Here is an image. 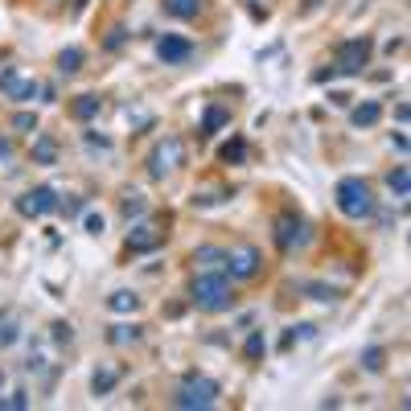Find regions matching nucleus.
<instances>
[{
    "label": "nucleus",
    "instance_id": "a211bd4d",
    "mask_svg": "<svg viewBox=\"0 0 411 411\" xmlns=\"http://www.w3.org/2000/svg\"><path fill=\"white\" fill-rule=\"evenodd\" d=\"M115 382H120V370H115V366H99V370L91 374V391L99 395V399H103V395H111V391H115Z\"/></svg>",
    "mask_w": 411,
    "mask_h": 411
},
{
    "label": "nucleus",
    "instance_id": "7c9ffc66",
    "mask_svg": "<svg viewBox=\"0 0 411 411\" xmlns=\"http://www.w3.org/2000/svg\"><path fill=\"white\" fill-rule=\"evenodd\" d=\"M25 408H29V395L25 391H13L8 399L0 395V411H25Z\"/></svg>",
    "mask_w": 411,
    "mask_h": 411
},
{
    "label": "nucleus",
    "instance_id": "412c9836",
    "mask_svg": "<svg viewBox=\"0 0 411 411\" xmlns=\"http://www.w3.org/2000/svg\"><path fill=\"white\" fill-rule=\"evenodd\" d=\"M107 309H111V313H136L140 296L132 292V288H115V292L107 296Z\"/></svg>",
    "mask_w": 411,
    "mask_h": 411
},
{
    "label": "nucleus",
    "instance_id": "e433bc0d",
    "mask_svg": "<svg viewBox=\"0 0 411 411\" xmlns=\"http://www.w3.org/2000/svg\"><path fill=\"white\" fill-rule=\"evenodd\" d=\"M350 99H354V95H346V91H329V103H333V107H350Z\"/></svg>",
    "mask_w": 411,
    "mask_h": 411
},
{
    "label": "nucleus",
    "instance_id": "ddd939ff",
    "mask_svg": "<svg viewBox=\"0 0 411 411\" xmlns=\"http://www.w3.org/2000/svg\"><path fill=\"white\" fill-rule=\"evenodd\" d=\"M99 111H103V99H99V95H79V99H70V115H74L79 124L99 120Z\"/></svg>",
    "mask_w": 411,
    "mask_h": 411
},
{
    "label": "nucleus",
    "instance_id": "79ce46f5",
    "mask_svg": "<svg viewBox=\"0 0 411 411\" xmlns=\"http://www.w3.org/2000/svg\"><path fill=\"white\" fill-rule=\"evenodd\" d=\"M0 382H4V370H0Z\"/></svg>",
    "mask_w": 411,
    "mask_h": 411
},
{
    "label": "nucleus",
    "instance_id": "6ab92c4d",
    "mask_svg": "<svg viewBox=\"0 0 411 411\" xmlns=\"http://www.w3.org/2000/svg\"><path fill=\"white\" fill-rule=\"evenodd\" d=\"M161 8L173 17V21H193L202 13V0H161Z\"/></svg>",
    "mask_w": 411,
    "mask_h": 411
},
{
    "label": "nucleus",
    "instance_id": "f257e3e1",
    "mask_svg": "<svg viewBox=\"0 0 411 411\" xmlns=\"http://www.w3.org/2000/svg\"><path fill=\"white\" fill-rule=\"evenodd\" d=\"M189 300L202 309V313H227L234 309V288H230L227 272H198L189 284Z\"/></svg>",
    "mask_w": 411,
    "mask_h": 411
},
{
    "label": "nucleus",
    "instance_id": "0eeeda50",
    "mask_svg": "<svg viewBox=\"0 0 411 411\" xmlns=\"http://www.w3.org/2000/svg\"><path fill=\"white\" fill-rule=\"evenodd\" d=\"M13 206H17L21 218H46V214L58 210V189H54V185H33V189H25Z\"/></svg>",
    "mask_w": 411,
    "mask_h": 411
},
{
    "label": "nucleus",
    "instance_id": "6e6552de",
    "mask_svg": "<svg viewBox=\"0 0 411 411\" xmlns=\"http://www.w3.org/2000/svg\"><path fill=\"white\" fill-rule=\"evenodd\" d=\"M264 268V255H259V247H251V243H243V247H230L227 259H223V272L230 280H255Z\"/></svg>",
    "mask_w": 411,
    "mask_h": 411
},
{
    "label": "nucleus",
    "instance_id": "c85d7f7f",
    "mask_svg": "<svg viewBox=\"0 0 411 411\" xmlns=\"http://www.w3.org/2000/svg\"><path fill=\"white\" fill-rule=\"evenodd\" d=\"M128 38H132V33H128L124 25H111V29H107V42H103V49H124V42H128Z\"/></svg>",
    "mask_w": 411,
    "mask_h": 411
},
{
    "label": "nucleus",
    "instance_id": "bb28decb",
    "mask_svg": "<svg viewBox=\"0 0 411 411\" xmlns=\"http://www.w3.org/2000/svg\"><path fill=\"white\" fill-rule=\"evenodd\" d=\"M313 333H317V325H313V321H300V325H288V333H284V341H280V346L288 350L292 341H305V337H313Z\"/></svg>",
    "mask_w": 411,
    "mask_h": 411
},
{
    "label": "nucleus",
    "instance_id": "ea45409f",
    "mask_svg": "<svg viewBox=\"0 0 411 411\" xmlns=\"http://www.w3.org/2000/svg\"><path fill=\"white\" fill-rule=\"evenodd\" d=\"M391 144H395L399 152H408V136H403V132H391Z\"/></svg>",
    "mask_w": 411,
    "mask_h": 411
},
{
    "label": "nucleus",
    "instance_id": "f3484780",
    "mask_svg": "<svg viewBox=\"0 0 411 411\" xmlns=\"http://www.w3.org/2000/svg\"><path fill=\"white\" fill-rule=\"evenodd\" d=\"M83 62H87V49L83 46H66L62 54H58V74H79Z\"/></svg>",
    "mask_w": 411,
    "mask_h": 411
},
{
    "label": "nucleus",
    "instance_id": "dca6fc26",
    "mask_svg": "<svg viewBox=\"0 0 411 411\" xmlns=\"http://www.w3.org/2000/svg\"><path fill=\"white\" fill-rule=\"evenodd\" d=\"M120 210H124V218H128V223H136V218H144V214H148V198H144L140 189H124Z\"/></svg>",
    "mask_w": 411,
    "mask_h": 411
},
{
    "label": "nucleus",
    "instance_id": "f704fd0d",
    "mask_svg": "<svg viewBox=\"0 0 411 411\" xmlns=\"http://www.w3.org/2000/svg\"><path fill=\"white\" fill-rule=\"evenodd\" d=\"M83 227H87V234H103V214H95V210H87V218H83Z\"/></svg>",
    "mask_w": 411,
    "mask_h": 411
},
{
    "label": "nucleus",
    "instance_id": "58836bf2",
    "mask_svg": "<svg viewBox=\"0 0 411 411\" xmlns=\"http://www.w3.org/2000/svg\"><path fill=\"white\" fill-rule=\"evenodd\" d=\"M408 115H411L408 103H395V120H399V124H408Z\"/></svg>",
    "mask_w": 411,
    "mask_h": 411
},
{
    "label": "nucleus",
    "instance_id": "2eb2a0df",
    "mask_svg": "<svg viewBox=\"0 0 411 411\" xmlns=\"http://www.w3.org/2000/svg\"><path fill=\"white\" fill-rule=\"evenodd\" d=\"M223 259H227L223 247H198L193 251V268L198 272H223Z\"/></svg>",
    "mask_w": 411,
    "mask_h": 411
},
{
    "label": "nucleus",
    "instance_id": "5701e85b",
    "mask_svg": "<svg viewBox=\"0 0 411 411\" xmlns=\"http://www.w3.org/2000/svg\"><path fill=\"white\" fill-rule=\"evenodd\" d=\"M218 161H223V165H243V161H247V140L230 136L227 144L218 148Z\"/></svg>",
    "mask_w": 411,
    "mask_h": 411
},
{
    "label": "nucleus",
    "instance_id": "423d86ee",
    "mask_svg": "<svg viewBox=\"0 0 411 411\" xmlns=\"http://www.w3.org/2000/svg\"><path fill=\"white\" fill-rule=\"evenodd\" d=\"M185 165V144L182 136H165L152 152H148V173L161 182V177H169V173H177Z\"/></svg>",
    "mask_w": 411,
    "mask_h": 411
},
{
    "label": "nucleus",
    "instance_id": "393cba45",
    "mask_svg": "<svg viewBox=\"0 0 411 411\" xmlns=\"http://www.w3.org/2000/svg\"><path fill=\"white\" fill-rule=\"evenodd\" d=\"M387 189H391L395 198H408V193H411V173H408V165H395V169L387 173Z\"/></svg>",
    "mask_w": 411,
    "mask_h": 411
},
{
    "label": "nucleus",
    "instance_id": "a878e982",
    "mask_svg": "<svg viewBox=\"0 0 411 411\" xmlns=\"http://www.w3.org/2000/svg\"><path fill=\"white\" fill-rule=\"evenodd\" d=\"M382 366H387V350H382V346H370V350H362V370H370V374H382Z\"/></svg>",
    "mask_w": 411,
    "mask_h": 411
},
{
    "label": "nucleus",
    "instance_id": "cd10ccee",
    "mask_svg": "<svg viewBox=\"0 0 411 411\" xmlns=\"http://www.w3.org/2000/svg\"><path fill=\"white\" fill-rule=\"evenodd\" d=\"M300 292H309V296L321 300V305H333V300L341 296V292H337V288H329V284H300Z\"/></svg>",
    "mask_w": 411,
    "mask_h": 411
},
{
    "label": "nucleus",
    "instance_id": "b1692460",
    "mask_svg": "<svg viewBox=\"0 0 411 411\" xmlns=\"http://www.w3.org/2000/svg\"><path fill=\"white\" fill-rule=\"evenodd\" d=\"M264 354H268V337H264V329H251L247 341H243V358L247 362H259Z\"/></svg>",
    "mask_w": 411,
    "mask_h": 411
},
{
    "label": "nucleus",
    "instance_id": "7ed1b4c3",
    "mask_svg": "<svg viewBox=\"0 0 411 411\" xmlns=\"http://www.w3.org/2000/svg\"><path fill=\"white\" fill-rule=\"evenodd\" d=\"M333 198H337V210L346 218H370L374 214V198H370V185L362 177H341Z\"/></svg>",
    "mask_w": 411,
    "mask_h": 411
},
{
    "label": "nucleus",
    "instance_id": "f03ea898",
    "mask_svg": "<svg viewBox=\"0 0 411 411\" xmlns=\"http://www.w3.org/2000/svg\"><path fill=\"white\" fill-rule=\"evenodd\" d=\"M218 395H223V387L214 382V378H206V374H185L182 382H177V391H173V408L182 411H210L218 403Z\"/></svg>",
    "mask_w": 411,
    "mask_h": 411
},
{
    "label": "nucleus",
    "instance_id": "4c0bfd02",
    "mask_svg": "<svg viewBox=\"0 0 411 411\" xmlns=\"http://www.w3.org/2000/svg\"><path fill=\"white\" fill-rule=\"evenodd\" d=\"M333 79H337V70H333V66H329V70H317V74H313V83H333Z\"/></svg>",
    "mask_w": 411,
    "mask_h": 411
},
{
    "label": "nucleus",
    "instance_id": "c756f323",
    "mask_svg": "<svg viewBox=\"0 0 411 411\" xmlns=\"http://www.w3.org/2000/svg\"><path fill=\"white\" fill-rule=\"evenodd\" d=\"M13 128L17 132H38V111H17L13 115Z\"/></svg>",
    "mask_w": 411,
    "mask_h": 411
},
{
    "label": "nucleus",
    "instance_id": "473e14b6",
    "mask_svg": "<svg viewBox=\"0 0 411 411\" xmlns=\"http://www.w3.org/2000/svg\"><path fill=\"white\" fill-rule=\"evenodd\" d=\"M58 210H62L66 218H79V214L87 210V202H83V198H66V202H58Z\"/></svg>",
    "mask_w": 411,
    "mask_h": 411
},
{
    "label": "nucleus",
    "instance_id": "f8f14e48",
    "mask_svg": "<svg viewBox=\"0 0 411 411\" xmlns=\"http://www.w3.org/2000/svg\"><path fill=\"white\" fill-rule=\"evenodd\" d=\"M230 124V107H223V103H210L206 107V115H202V124H198V136L206 140V136H214L218 128H227Z\"/></svg>",
    "mask_w": 411,
    "mask_h": 411
},
{
    "label": "nucleus",
    "instance_id": "1a4fd4ad",
    "mask_svg": "<svg viewBox=\"0 0 411 411\" xmlns=\"http://www.w3.org/2000/svg\"><path fill=\"white\" fill-rule=\"evenodd\" d=\"M0 95L13 99V103H33V95H42V83L38 79H21L8 66V70H0Z\"/></svg>",
    "mask_w": 411,
    "mask_h": 411
},
{
    "label": "nucleus",
    "instance_id": "4be33fe9",
    "mask_svg": "<svg viewBox=\"0 0 411 411\" xmlns=\"http://www.w3.org/2000/svg\"><path fill=\"white\" fill-rule=\"evenodd\" d=\"M140 337H144L140 325H107V341L111 346H136Z\"/></svg>",
    "mask_w": 411,
    "mask_h": 411
},
{
    "label": "nucleus",
    "instance_id": "a19ab883",
    "mask_svg": "<svg viewBox=\"0 0 411 411\" xmlns=\"http://www.w3.org/2000/svg\"><path fill=\"white\" fill-rule=\"evenodd\" d=\"M13 156V140H0V161H8Z\"/></svg>",
    "mask_w": 411,
    "mask_h": 411
},
{
    "label": "nucleus",
    "instance_id": "c9c22d12",
    "mask_svg": "<svg viewBox=\"0 0 411 411\" xmlns=\"http://www.w3.org/2000/svg\"><path fill=\"white\" fill-rule=\"evenodd\" d=\"M87 144H91V148H99V152H111V140L99 136V132H87Z\"/></svg>",
    "mask_w": 411,
    "mask_h": 411
},
{
    "label": "nucleus",
    "instance_id": "9b49d317",
    "mask_svg": "<svg viewBox=\"0 0 411 411\" xmlns=\"http://www.w3.org/2000/svg\"><path fill=\"white\" fill-rule=\"evenodd\" d=\"M193 54V42L182 38V33H165V38H156V58L165 62V66H177Z\"/></svg>",
    "mask_w": 411,
    "mask_h": 411
},
{
    "label": "nucleus",
    "instance_id": "72a5a7b5",
    "mask_svg": "<svg viewBox=\"0 0 411 411\" xmlns=\"http://www.w3.org/2000/svg\"><path fill=\"white\" fill-rule=\"evenodd\" d=\"M21 337V325L17 321H0V346H13Z\"/></svg>",
    "mask_w": 411,
    "mask_h": 411
},
{
    "label": "nucleus",
    "instance_id": "9d476101",
    "mask_svg": "<svg viewBox=\"0 0 411 411\" xmlns=\"http://www.w3.org/2000/svg\"><path fill=\"white\" fill-rule=\"evenodd\" d=\"M165 243V230L156 227V223H144V218H136L132 223V230H128V251L132 255H148V251H156Z\"/></svg>",
    "mask_w": 411,
    "mask_h": 411
},
{
    "label": "nucleus",
    "instance_id": "4468645a",
    "mask_svg": "<svg viewBox=\"0 0 411 411\" xmlns=\"http://www.w3.org/2000/svg\"><path fill=\"white\" fill-rule=\"evenodd\" d=\"M378 120H382V103H378V99H366L358 107H350V124H354V128H374Z\"/></svg>",
    "mask_w": 411,
    "mask_h": 411
},
{
    "label": "nucleus",
    "instance_id": "20e7f679",
    "mask_svg": "<svg viewBox=\"0 0 411 411\" xmlns=\"http://www.w3.org/2000/svg\"><path fill=\"white\" fill-rule=\"evenodd\" d=\"M275 247L284 251V255H292V251H300V247H309V239H313V227H309V218L305 214H296V210H284L280 218H275Z\"/></svg>",
    "mask_w": 411,
    "mask_h": 411
},
{
    "label": "nucleus",
    "instance_id": "39448f33",
    "mask_svg": "<svg viewBox=\"0 0 411 411\" xmlns=\"http://www.w3.org/2000/svg\"><path fill=\"white\" fill-rule=\"evenodd\" d=\"M370 54H374L370 33H362V38H350V42H341V46L333 49V70L354 79V74H362L366 66H370Z\"/></svg>",
    "mask_w": 411,
    "mask_h": 411
},
{
    "label": "nucleus",
    "instance_id": "2f4dec72",
    "mask_svg": "<svg viewBox=\"0 0 411 411\" xmlns=\"http://www.w3.org/2000/svg\"><path fill=\"white\" fill-rule=\"evenodd\" d=\"M49 329H54V341H58V346H70V341H74V329H70V321H54Z\"/></svg>",
    "mask_w": 411,
    "mask_h": 411
},
{
    "label": "nucleus",
    "instance_id": "aec40b11",
    "mask_svg": "<svg viewBox=\"0 0 411 411\" xmlns=\"http://www.w3.org/2000/svg\"><path fill=\"white\" fill-rule=\"evenodd\" d=\"M33 165H58V140L54 136H33Z\"/></svg>",
    "mask_w": 411,
    "mask_h": 411
}]
</instances>
